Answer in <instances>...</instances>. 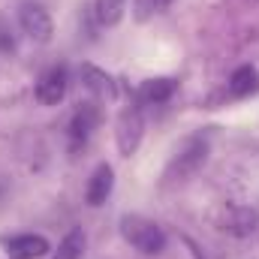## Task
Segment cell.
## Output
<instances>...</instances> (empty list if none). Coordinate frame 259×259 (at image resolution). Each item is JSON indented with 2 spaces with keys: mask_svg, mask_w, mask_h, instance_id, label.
<instances>
[{
  "mask_svg": "<svg viewBox=\"0 0 259 259\" xmlns=\"http://www.w3.org/2000/svg\"><path fill=\"white\" fill-rule=\"evenodd\" d=\"M121 229H124V238H127L136 250H142V253H151L154 256V253H160L166 247V235H163V229L154 220H145V217L130 214V217L121 220Z\"/></svg>",
  "mask_w": 259,
  "mask_h": 259,
  "instance_id": "obj_1",
  "label": "cell"
},
{
  "mask_svg": "<svg viewBox=\"0 0 259 259\" xmlns=\"http://www.w3.org/2000/svg\"><path fill=\"white\" fill-rule=\"evenodd\" d=\"M18 24L33 42H49L52 39V18L39 3H24L18 9Z\"/></svg>",
  "mask_w": 259,
  "mask_h": 259,
  "instance_id": "obj_2",
  "label": "cell"
},
{
  "mask_svg": "<svg viewBox=\"0 0 259 259\" xmlns=\"http://www.w3.org/2000/svg\"><path fill=\"white\" fill-rule=\"evenodd\" d=\"M142 130H145L142 109H139V106L124 109V112H121V121H118V148H121L124 157L136 154V148H139V142H142Z\"/></svg>",
  "mask_w": 259,
  "mask_h": 259,
  "instance_id": "obj_3",
  "label": "cell"
},
{
  "mask_svg": "<svg viewBox=\"0 0 259 259\" xmlns=\"http://www.w3.org/2000/svg\"><path fill=\"white\" fill-rule=\"evenodd\" d=\"M205 157H208V139H202V136L187 139L184 148L178 151V157L172 160L169 175H190V172H196L205 163Z\"/></svg>",
  "mask_w": 259,
  "mask_h": 259,
  "instance_id": "obj_4",
  "label": "cell"
},
{
  "mask_svg": "<svg viewBox=\"0 0 259 259\" xmlns=\"http://www.w3.org/2000/svg\"><path fill=\"white\" fill-rule=\"evenodd\" d=\"M64 97H66V69L64 66L46 69L36 81V100L42 106H58Z\"/></svg>",
  "mask_w": 259,
  "mask_h": 259,
  "instance_id": "obj_5",
  "label": "cell"
},
{
  "mask_svg": "<svg viewBox=\"0 0 259 259\" xmlns=\"http://www.w3.org/2000/svg\"><path fill=\"white\" fill-rule=\"evenodd\" d=\"M6 250L12 259H42L52 247L42 235H33V232H24V235H15L6 241Z\"/></svg>",
  "mask_w": 259,
  "mask_h": 259,
  "instance_id": "obj_6",
  "label": "cell"
},
{
  "mask_svg": "<svg viewBox=\"0 0 259 259\" xmlns=\"http://www.w3.org/2000/svg\"><path fill=\"white\" fill-rule=\"evenodd\" d=\"M112 187H115V172H112L109 163H100V166L94 169L91 181H88V190H84L88 205H103V202L109 199V193H112Z\"/></svg>",
  "mask_w": 259,
  "mask_h": 259,
  "instance_id": "obj_7",
  "label": "cell"
},
{
  "mask_svg": "<svg viewBox=\"0 0 259 259\" xmlns=\"http://www.w3.org/2000/svg\"><path fill=\"white\" fill-rule=\"evenodd\" d=\"M259 88V75L253 66H238L235 72H232V78H229V94L232 97H247V94H253Z\"/></svg>",
  "mask_w": 259,
  "mask_h": 259,
  "instance_id": "obj_8",
  "label": "cell"
},
{
  "mask_svg": "<svg viewBox=\"0 0 259 259\" xmlns=\"http://www.w3.org/2000/svg\"><path fill=\"white\" fill-rule=\"evenodd\" d=\"M124 9H127V0H94L97 21H100L103 27H115V24L124 18Z\"/></svg>",
  "mask_w": 259,
  "mask_h": 259,
  "instance_id": "obj_9",
  "label": "cell"
},
{
  "mask_svg": "<svg viewBox=\"0 0 259 259\" xmlns=\"http://www.w3.org/2000/svg\"><path fill=\"white\" fill-rule=\"evenodd\" d=\"M172 91H175V81L172 78H151V81H145V88H142V103H154V106H160V103H166L169 97H172Z\"/></svg>",
  "mask_w": 259,
  "mask_h": 259,
  "instance_id": "obj_10",
  "label": "cell"
},
{
  "mask_svg": "<svg viewBox=\"0 0 259 259\" xmlns=\"http://www.w3.org/2000/svg\"><path fill=\"white\" fill-rule=\"evenodd\" d=\"M81 250H84V235L75 229V232H69L64 241H61L55 259H81Z\"/></svg>",
  "mask_w": 259,
  "mask_h": 259,
  "instance_id": "obj_11",
  "label": "cell"
},
{
  "mask_svg": "<svg viewBox=\"0 0 259 259\" xmlns=\"http://www.w3.org/2000/svg\"><path fill=\"white\" fill-rule=\"evenodd\" d=\"M81 81H84V88H91V91H97V94H106V91H109V75H106L103 69L91 66V64L81 66Z\"/></svg>",
  "mask_w": 259,
  "mask_h": 259,
  "instance_id": "obj_12",
  "label": "cell"
},
{
  "mask_svg": "<svg viewBox=\"0 0 259 259\" xmlns=\"http://www.w3.org/2000/svg\"><path fill=\"white\" fill-rule=\"evenodd\" d=\"M94 121H97V112H94L91 106H84V109L72 118V139H75V142H78V139L84 142L88 133H91V127H94Z\"/></svg>",
  "mask_w": 259,
  "mask_h": 259,
  "instance_id": "obj_13",
  "label": "cell"
},
{
  "mask_svg": "<svg viewBox=\"0 0 259 259\" xmlns=\"http://www.w3.org/2000/svg\"><path fill=\"white\" fill-rule=\"evenodd\" d=\"M172 0H136V9H139V18H148L154 12H163Z\"/></svg>",
  "mask_w": 259,
  "mask_h": 259,
  "instance_id": "obj_14",
  "label": "cell"
}]
</instances>
